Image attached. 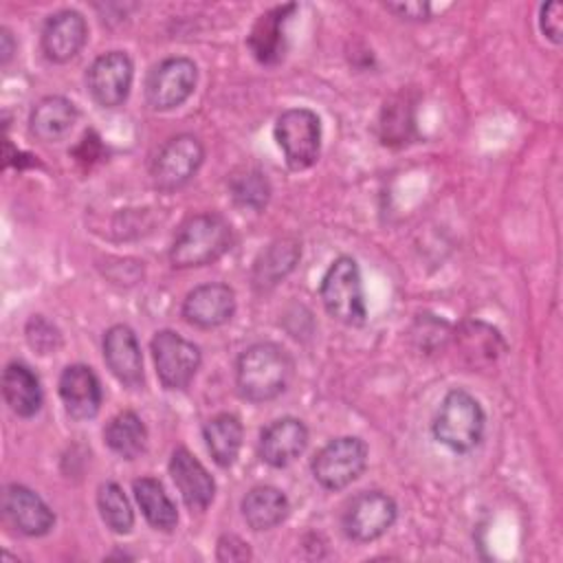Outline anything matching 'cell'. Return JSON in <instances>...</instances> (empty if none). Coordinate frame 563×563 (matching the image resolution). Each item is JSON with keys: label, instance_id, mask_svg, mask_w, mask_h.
<instances>
[{"label": "cell", "instance_id": "7c38bea8", "mask_svg": "<svg viewBox=\"0 0 563 563\" xmlns=\"http://www.w3.org/2000/svg\"><path fill=\"white\" fill-rule=\"evenodd\" d=\"M4 519L26 537H44L55 526V512L24 484H7L2 490Z\"/></svg>", "mask_w": 563, "mask_h": 563}, {"label": "cell", "instance_id": "d6a6232c", "mask_svg": "<svg viewBox=\"0 0 563 563\" xmlns=\"http://www.w3.org/2000/svg\"><path fill=\"white\" fill-rule=\"evenodd\" d=\"M563 7L561 2H545L541 4V11H539V26H541V33L552 40L554 44H561V33H563Z\"/></svg>", "mask_w": 563, "mask_h": 563}, {"label": "cell", "instance_id": "277c9868", "mask_svg": "<svg viewBox=\"0 0 563 563\" xmlns=\"http://www.w3.org/2000/svg\"><path fill=\"white\" fill-rule=\"evenodd\" d=\"M319 297L330 317L345 325H363L367 319V306L363 295V279L356 260L350 255L336 257L319 286Z\"/></svg>", "mask_w": 563, "mask_h": 563}, {"label": "cell", "instance_id": "d6986e66", "mask_svg": "<svg viewBox=\"0 0 563 563\" xmlns=\"http://www.w3.org/2000/svg\"><path fill=\"white\" fill-rule=\"evenodd\" d=\"M295 9H297V4H292V2L273 7L255 20V24L246 37V44L260 64H277L284 57V53H286L284 24L288 22V18Z\"/></svg>", "mask_w": 563, "mask_h": 563}, {"label": "cell", "instance_id": "d4e9b609", "mask_svg": "<svg viewBox=\"0 0 563 563\" xmlns=\"http://www.w3.org/2000/svg\"><path fill=\"white\" fill-rule=\"evenodd\" d=\"M455 343L471 367L495 363V358L506 350L501 334L484 321H466L455 330Z\"/></svg>", "mask_w": 563, "mask_h": 563}, {"label": "cell", "instance_id": "e0dca14e", "mask_svg": "<svg viewBox=\"0 0 563 563\" xmlns=\"http://www.w3.org/2000/svg\"><path fill=\"white\" fill-rule=\"evenodd\" d=\"M169 475L191 510H205L216 497V482L205 464L185 446H178L169 460Z\"/></svg>", "mask_w": 563, "mask_h": 563}, {"label": "cell", "instance_id": "7a4b0ae2", "mask_svg": "<svg viewBox=\"0 0 563 563\" xmlns=\"http://www.w3.org/2000/svg\"><path fill=\"white\" fill-rule=\"evenodd\" d=\"M233 244L231 224L218 213H196L187 218L169 249L172 266L196 268L220 260Z\"/></svg>", "mask_w": 563, "mask_h": 563}, {"label": "cell", "instance_id": "8fae6325", "mask_svg": "<svg viewBox=\"0 0 563 563\" xmlns=\"http://www.w3.org/2000/svg\"><path fill=\"white\" fill-rule=\"evenodd\" d=\"M134 79V64L128 53L110 51L99 55L86 75L88 90L92 99L103 108L121 106L132 88Z\"/></svg>", "mask_w": 563, "mask_h": 563}, {"label": "cell", "instance_id": "836d02e7", "mask_svg": "<svg viewBox=\"0 0 563 563\" xmlns=\"http://www.w3.org/2000/svg\"><path fill=\"white\" fill-rule=\"evenodd\" d=\"M385 7L405 20H427L431 15L429 2H391Z\"/></svg>", "mask_w": 563, "mask_h": 563}, {"label": "cell", "instance_id": "3957f363", "mask_svg": "<svg viewBox=\"0 0 563 563\" xmlns=\"http://www.w3.org/2000/svg\"><path fill=\"white\" fill-rule=\"evenodd\" d=\"M486 416L479 400L466 389H451L433 418V435L455 453L473 451L484 435Z\"/></svg>", "mask_w": 563, "mask_h": 563}, {"label": "cell", "instance_id": "5b68a950", "mask_svg": "<svg viewBox=\"0 0 563 563\" xmlns=\"http://www.w3.org/2000/svg\"><path fill=\"white\" fill-rule=\"evenodd\" d=\"M275 141L292 172L308 169L321 154V121L310 108H288L275 121Z\"/></svg>", "mask_w": 563, "mask_h": 563}, {"label": "cell", "instance_id": "4316f807", "mask_svg": "<svg viewBox=\"0 0 563 563\" xmlns=\"http://www.w3.org/2000/svg\"><path fill=\"white\" fill-rule=\"evenodd\" d=\"M103 440L123 460H134L145 451L147 429L134 411L117 413L103 429Z\"/></svg>", "mask_w": 563, "mask_h": 563}, {"label": "cell", "instance_id": "5bb4252c", "mask_svg": "<svg viewBox=\"0 0 563 563\" xmlns=\"http://www.w3.org/2000/svg\"><path fill=\"white\" fill-rule=\"evenodd\" d=\"M57 387L64 409L73 420H90L99 413L103 389L92 367L84 363H73L64 367Z\"/></svg>", "mask_w": 563, "mask_h": 563}, {"label": "cell", "instance_id": "9a60e30c", "mask_svg": "<svg viewBox=\"0 0 563 563\" xmlns=\"http://www.w3.org/2000/svg\"><path fill=\"white\" fill-rule=\"evenodd\" d=\"M235 312V292L220 282L200 284L187 292L183 301V317L196 328L224 325Z\"/></svg>", "mask_w": 563, "mask_h": 563}, {"label": "cell", "instance_id": "83f0119b", "mask_svg": "<svg viewBox=\"0 0 563 563\" xmlns=\"http://www.w3.org/2000/svg\"><path fill=\"white\" fill-rule=\"evenodd\" d=\"M229 194L238 207L260 211L271 198V183L264 172L255 167H242L231 174Z\"/></svg>", "mask_w": 563, "mask_h": 563}, {"label": "cell", "instance_id": "ac0fdd59", "mask_svg": "<svg viewBox=\"0 0 563 563\" xmlns=\"http://www.w3.org/2000/svg\"><path fill=\"white\" fill-rule=\"evenodd\" d=\"M308 444V429L299 418L286 416L273 420L260 435V457L273 468H284L295 462Z\"/></svg>", "mask_w": 563, "mask_h": 563}, {"label": "cell", "instance_id": "603a6c76", "mask_svg": "<svg viewBox=\"0 0 563 563\" xmlns=\"http://www.w3.org/2000/svg\"><path fill=\"white\" fill-rule=\"evenodd\" d=\"M240 508H242V517H244L246 526L255 532L271 530V528L279 526L290 512L288 497L275 486H255V488H251L242 497Z\"/></svg>", "mask_w": 563, "mask_h": 563}, {"label": "cell", "instance_id": "8992f818", "mask_svg": "<svg viewBox=\"0 0 563 563\" xmlns=\"http://www.w3.org/2000/svg\"><path fill=\"white\" fill-rule=\"evenodd\" d=\"M367 466V444L356 435L330 440L312 457V475L325 490H341L356 482Z\"/></svg>", "mask_w": 563, "mask_h": 563}, {"label": "cell", "instance_id": "cb8c5ba5", "mask_svg": "<svg viewBox=\"0 0 563 563\" xmlns=\"http://www.w3.org/2000/svg\"><path fill=\"white\" fill-rule=\"evenodd\" d=\"M202 438H205L207 451L211 453L213 462L222 468H229L240 455L242 440H244V427L238 416L218 413L205 422Z\"/></svg>", "mask_w": 563, "mask_h": 563}, {"label": "cell", "instance_id": "f1b7e54d", "mask_svg": "<svg viewBox=\"0 0 563 563\" xmlns=\"http://www.w3.org/2000/svg\"><path fill=\"white\" fill-rule=\"evenodd\" d=\"M380 141L385 145H402L413 134V103L407 95H398L385 103L378 119Z\"/></svg>", "mask_w": 563, "mask_h": 563}, {"label": "cell", "instance_id": "44dd1931", "mask_svg": "<svg viewBox=\"0 0 563 563\" xmlns=\"http://www.w3.org/2000/svg\"><path fill=\"white\" fill-rule=\"evenodd\" d=\"M2 396L9 409L20 418H33L44 402L37 374L24 363H9L2 372Z\"/></svg>", "mask_w": 563, "mask_h": 563}, {"label": "cell", "instance_id": "e575fe53", "mask_svg": "<svg viewBox=\"0 0 563 563\" xmlns=\"http://www.w3.org/2000/svg\"><path fill=\"white\" fill-rule=\"evenodd\" d=\"M13 51H15V40L11 35L9 29H0V62L2 64H9V59L13 57Z\"/></svg>", "mask_w": 563, "mask_h": 563}, {"label": "cell", "instance_id": "30bf717a", "mask_svg": "<svg viewBox=\"0 0 563 563\" xmlns=\"http://www.w3.org/2000/svg\"><path fill=\"white\" fill-rule=\"evenodd\" d=\"M398 506L383 490H365L350 499L343 512V532L356 543H369L383 537L396 521Z\"/></svg>", "mask_w": 563, "mask_h": 563}, {"label": "cell", "instance_id": "4fadbf2b", "mask_svg": "<svg viewBox=\"0 0 563 563\" xmlns=\"http://www.w3.org/2000/svg\"><path fill=\"white\" fill-rule=\"evenodd\" d=\"M88 40L86 18L75 9H62L46 18L42 26V53L55 64H66L79 55Z\"/></svg>", "mask_w": 563, "mask_h": 563}, {"label": "cell", "instance_id": "ba28073f", "mask_svg": "<svg viewBox=\"0 0 563 563\" xmlns=\"http://www.w3.org/2000/svg\"><path fill=\"white\" fill-rule=\"evenodd\" d=\"M205 161V147L194 134L167 139L152 161V183L161 191H174L187 185Z\"/></svg>", "mask_w": 563, "mask_h": 563}, {"label": "cell", "instance_id": "4dcf8cb0", "mask_svg": "<svg viewBox=\"0 0 563 563\" xmlns=\"http://www.w3.org/2000/svg\"><path fill=\"white\" fill-rule=\"evenodd\" d=\"M26 341L35 352L51 354L62 345V334L48 319H44L42 314H33L26 323Z\"/></svg>", "mask_w": 563, "mask_h": 563}, {"label": "cell", "instance_id": "2e32d148", "mask_svg": "<svg viewBox=\"0 0 563 563\" xmlns=\"http://www.w3.org/2000/svg\"><path fill=\"white\" fill-rule=\"evenodd\" d=\"M103 361L121 385L130 389L143 385V354L130 325L117 323L108 328L103 334Z\"/></svg>", "mask_w": 563, "mask_h": 563}, {"label": "cell", "instance_id": "1f68e13d", "mask_svg": "<svg viewBox=\"0 0 563 563\" xmlns=\"http://www.w3.org/2000/svg\"><path fill=\"white\" fill-rule=\"evenodd\" d=\"M216 559L218 561H229V563H238V561H251L253 552L249 548V543L235 534H222L218 539V548H216Z\"/></svg>", "mask_w": 563, "mask_h": 563}, {"label": "cell", "instance_id": "484cf974", "mask_svg": "<svg viewBox=\"0 0 563 563\" xmlns=\"http://www.w3.org/2000/svg\"><path fill=\"white\" fill-rule=\"evenodd\" d=\"M132 490H134L136 504H139L145 521L152 528L163 530V532H172L176 528L178 510L158 479L139 477L132 482Z\"/></svg>", "mask_w": 563, "mask_h": 563}, {"label": "cell", "instance_id": "9c48e42d", "mask_svg": "<svg viewBox=\"0 0 563 563\" xmlns=\"http://www.w3.org/2000/svg\"><path fill=\"white\" fill-rule=\"evenodd\" d=\"M198 81V68L189 57H165L145 79V99L152 110L165 112L183 106Z\"/></svg>", "mask_w": 563, "mask_h": 563}, {"label": "cell", "instance_id": "7402d4cb", "mask_svg": "<svg viewBox=\"0 0 563 563\" xmlns=\"http://www.w3.org/2000/svg\"><path fill=\"white\" fill-rule=\"evenodd\" d=\"M299 257H301L299 240L290 235L273 240L255 260L253 286L257 290H271L295 268Z\"/></svg>", "mask_w": 563, "mask_h": 563}, {"label": "cell", "instance_id": "ffe728a7", "mask_svg": "<svg viewBox=\"0 0 563 563\" xmlns=\"http://www.w3.org/2000/svg\"><path fill=\"white\" fill-rule=\"evenodd\" d=\"M77 119H79V112L70 99L62 95H51L40 99L33 106L29 117V128L35 139L44 143H55L73 130Z\"/></svg>", "mask_w": 563, "mask_h": 563}, {"label": "cell", "instance_id": "f546056e", "mask_svg": "<svg viewBox=\"0 0 563 563\" xmlns=\"http://www.w3.org/2000/svg\"><path fill=\"white\" fill-rule=\"evenodd\" d=\"M97 508L103 519V523L117 532L128 534L134 526V512L130 506V499L125 497L123 488L114 482H106L97 490Z\"/></svg>", "mask_w": 563, "mask_h": 563}, {"label": "cell", "instance_id": "6da1fadb", "mask_svg": "<svg viewBox=\"0 0 563 563\" xmlns=\"http://www.w3.org/2000/svg\"><path fill=\"white\" fill-rule=\"evenodd\" d=\"M295 363L290 354L271 341L246 347L235 367V383L242 398L251 402H266L286 391L292 378Z\"/></svg>", "mask_w": 563, "mask_h": 563}, {"label": "cell", "instance_id": "52a82bcc", "mask_svg": "<svg viewBox=\"0 0 563 563\" xmlns=\"http://www.w3.org/2000/svg\"><path fill=\"white\" fill-rule=\"evenodd\" d=\"M150 347L156 365V376L165 389L178 391L194 380L202 363V354L196 343L187 341L174 330H158L152 336Z\"/></svg>", "mask_w": 563, "mask_h": 563}]
</instances>
